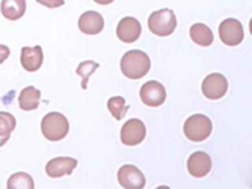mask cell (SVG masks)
I'll list each match as a JSON object with an SVG mask.
<instances>
[{"label": "cell", "instance_id": "6da1fadb", "mask_svg": "<svg viewBox=\"0 0 252 189\" xmlns=\"http://www.w3.org/2000/svg\"><path fill=\"white\" fill-rule=\"evenodd\" d=\"M150 57L144 51H128L120 62L122 73L128 79H142L150 71Z\"/></svg>", "mask_w": 252, "mask_h": 189}, {"label": "cell", "instance_id": "7a4b0ae2", "mask_svg": "<svg viewBox=\"0 0 252 189\" xmlns=\"http://www.w3.org/2000/svg\"><path fill=\"white\" fill-rule=\"evenodd\" d=\"M69 131L68 118L60 112H51L43 117L41 120V132L43 136L51 142H59L66 137Z\"/></svg>", "mask_w": 252, "mask_h": 189}, {"label": "cell", "instance_id": "3957f363", "mask_svg": "<svg viewBox=\"0 0 252 189\" xmlns=\"http://www.w3.org/2000/svg\"><path fill=\"white\" fill-rule=\"evenodd\" d=\"M148 29L158 36H169L177 29V18L175 13L169 8L153 11L148 18Z\"/></svg>", "mask_w": 252, "mask_h": 189}, {"label": "cell", "instance_id": "277c9868", "mask_svg": "<svg viewBox=\"0 0 252 189\" xmlns=\"http://www.w3.org/2000/svg\"><path fill=\"white\" fill-rule=\"evenodd\" d=\"M213 131L211 120L203 114H194L188 118L183 126L185 136L192 142H203L210 137Z\"/></svg>", "mask_w": 252, "mask_h": 189}, {"label": "cell", "instance_id": "5b68a950", "mask_svg": "<svg viewBox=\"0 0 252 189\" xmlns=\"http://www.w3.org/2000/svg\"><path fill=\"white\" fill-rule=\"evenodd\" d=\"M145 136H147V128H145L144 122L139 120V118L128 120L122 126L120 139H122L123 145H128V147L139 145L140 142L145 139Z\"/></svg>", "mask_w": 252, "mask_h": 189}, {"label": "cell", "instance_id": "8992f818", "mask_svg": "<svg viewBox=\"0 0 252 189\" xmlns=\"http://www.w3.org/2000/svg\"><path fill=\"white\" fill-rule=\"evenodd\" d=\"M219 38L227 46H238L244 38V30L238 19H224L219 26Z\"/></svg>", "mask_w": 252, "mask_h": 189}, {"label": "cell", "instance_id": "52a82bcc", "mask_svg": "<svg viewBox=\"0 0 252 189\" xmlns=\"http://www.w3.org/2000/svg\"><path fill=\"white\" fill-rule=\"evenodd\" d=\"M118 183L125 189H144L145 188V177L136 165L125 164L118 169L117 173Z\"/></svg>", "mask_w": 252, "mask_h": 189}, {"label": "cell", "instance_id": "ba28073f", "mask_svg": "<svg viewBox=\"0 0 252 189\" xmlns=\"http://www.w3.org/2000/svg\"><path fill=\"white\" fill-rule=\"evenodd\" d=\"M228 90L227 79L219 73H211L203 79L202 93L208 99H220Z\"/></svg>", "mask_w": 252, "mask_h": 189}, {"label": "cell", "instance_id": "9c48e42d", "mask_svg": "<svg viewBox=\"0 0 252 189\" xmlns=\"http://www.w3.org/2000/svg\"><path fill=\"white\" fill-rule=\"evenodd\" d=\"M140 99L148 107H159L165 101V89L161 82L150 81L140 87Z\"/></svg>", "mask_w": 252, "mask_h": 189}, {"label": "cell", "instance_id": "30bf717a", "mask_svg": "<svg viewBox=\"0 0 252 189\" xmlns=\"http://www.w3.org/2000/svg\"><path fill=\"white\" fill-rule=\"evenodd\" d=\"M77 165V159L69 156H59L46 164V173L51 178H60L63 175H71Z\"/></svg>", "mask_w": 252, "mask_h": 189}, {"label": "cell", "instance_id": "8fae6325", "mask_svg": "<svg viewBox=\"0 0 252 189\" xmlns=\"http://www.w3.org/2000/svg\"><path fill=\"white\" fill-rule=\"evenodd\" d=\"M140 32H142L140 22L136 18H131V16L123 18L117 26V36L123 43L137 41L139 36H140Z\"/></svg>", "mask_w": 252, "mask_h": 189}, {"label": "cell", "instance_id": "7c38bea8", "mask_svg": "<svg viewBox=\"0 0 252 189\" xmlns=\"http://www.w3.org/2000/svg\"><path fill=\"white\" fill-rule=\"evenodd\" d=\"M211 170V158L205 152H195L188 159V172L195 178L207 177Z\"/></svg>", "mask_w": 252, "mask_h": 189}, {"label": "cell", "instance_id": "4fadbf2b", "mask_svg": "<svg viewBox=\"0 0 252 189\" xmlns=\"http://www.w3.org/2000/svg\"><path fill=\"white\" fill-rule=\"evenodd\" d=\"M21 65L22 68L33 73L38 71L43 65V47L41 46H26L21 51Z\"/></svg>", "mask_w": 252, "mask_h": 189}, {"label": "cell", "instance_id": "5bb4252c", "mask_svg": "<svg viewBox=\"0 0 252 189\" xmlns=\"http://www.w3.org/2000/svg\"><path fill=\"white\" fill-rule=\"evenodd\" d=\"M104 29V19L96 11H85L79 18V30L85 35H98Z\"/></svg>", "mask_w": 252, "mask_h": 189}, {"label": "cell", "instance_id": "9a60e30c", "mask_svg": "<svg viewBox=\"0 0 252 189\" xmlns=\"http://www.w3.org/2000/svg\"><path fill=\"white\" fill-rule=\"evenodd\" d=\"M27 3L26 0H3L0 3V10H2V14L8 21H18L21 19L24 13H26Z\"/></svg>", "mask_w": 252, "mask_h": 189}, {"label": "cell", "instance_id": "2e32d148", "mask_svg": "<svg viewBox=\"0 0 252 189\" xmlns=\"http://www.w3.org/2000/svg\"><path fill=\"white\" fill-rule=\"evenodd\" d=\"M189 35H191V39L199 46H211L213 44V39H215V36H213V32L208 26H205V24L199 22V24H194V26L191 27V30H189Z\"/></svg>", "mask_w": 252, "mask_h": 189}, {"label": "cell", "instance_id": "e0dca14e", "mask_svg": "<svg viewBox=\"0 0 252 189\" xmlns=\"http://www.w3.org/2000/svg\"><path fill=\"white\" fill-rule=\"evenodd\" d=\"M41 99V92L35 87H26L19 94V107L22 110H35Z\"/></svg>", "mask_w": 252, "mask_h": 189}, {"label": "cell", "instance_id": "ac0fdd59", "mask_svg": "<svg viewBox=\"0 0 252 189\" xmlns=\"http://www.w3.org/2000/svg\"><path fill=\"white\" fill-rule=\"evenodd\" d=\"M16 128V118L10 112H0V147H3Z\"/></svg>", "mask_w": 252, "mask_h": 189}, {"label": "cell", "instance_id": "d6986e66", "mask_svg": "<svg viewBox=\"0 0 252 189\" xmlns=\"http://www.w3.org/2000/svg\"><path fill=\"white\" fill-rule=\"evenodd\" d=\"M6 189H35V181L26 172H16L8 178Z\"/></svg>", "mask_w": 252, "mask_h": 189}, {"label": "cell", "instance_id": "ffe728a7", "mask_svg": "<svg viewBox=\"0 0 252 189\" xmlns=\"http://www.w3.org/2000/svg\"><path fill=\"white\" fill-rule=\"evenodd\" d=\"M107 109H109V112L112 114V117L115 118V120H122V118L126 115V112H128V104H126V101L125 98L122 96H114V98H110L107 101Z\"/></svg>", "mask_w": 252, "mask_h": 189}, {"label": "cell", "instance_id": "44dd1931", "mask_svg": "<svg viewBox=\"0 0 252 189\" xmlns=\"http://www.w3.org/2000/svg\"><path fill=\"white\" fill-rule=\"evenodd\" d=\"M98 68H99L98 63H96V62H92V60H85V62H82L81 65L77 66L76 73L82 77V89H84V90L87 89V85H89V79H90V76H92Z\"/></svg>", "mask_w": 252, "mask_h": 189}, {"label": "cell", "instance_id": "7402d4cb", "mask_svg": "<svg viewBox=\"0 0 252 189\" xmlns=\"http://www.w3.org/2000/svg\"><path fill=\"white\" fill-rule=\"evenodd\" d=\"M10 57V49H8V46L5 44H0V65Z\"/></svg>", "mask_w": 252, "mask_h": 189}, {"label": "cell", "instance_id": "603a6c76", "mask_svg": "<svg viewBox=\"0 0 252 189\" xmlns=\"http://www.w3.org/2000/svg\"><path fill=\"white\" fill-rule=\"evenodd\" d=\"M249 32H251V35H252V19H251V22H249Z\"/></svg>", "mask_w": 252, "mask_h": 189}, {"label": "cell", "instance_id": "cb8c5ba5", "mask_svg": "<svg viewBox=\"0 0 252 189\" xmlns=\"http://www.w3.org/2000/svg\"><path fill=\"white\" fill-rule=\"evenodd\" d=\"M156 189H170L169 186H159V188H156Z\"/></svg>", "mask_w": 252, "mask_h": 189}]
</instances>
